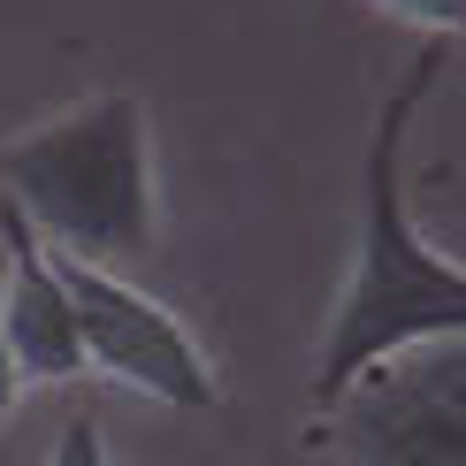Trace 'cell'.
I'll list each match as a JSON object with an SVG mask.
<instances>
[{
	"label": "cell",
	"mask_w": 466,
	"mask_h": 466,
	"mask_svg": "<svg viewBox=\"0 0 466 466\" xmlns=\"http://www.w3.org/2000/svg\"><path fill=\"white\" fill-rule=\"evenodd\" d=\"M443 69H451V38H429L420 62L375 107V130H367V153H360V245L314 344V390H306L314 420L382 352H405L420 337H466V268L443 260L405 215V138H413Z\"/></svg>",
	"instance_id": "1"
},
{
	"label": "cell",
	"mask_w": 466,
	"mask_h": 466,
	"mask_svg": "<svg viewBox=\"0 0 466 466\" xmlns=\"http://www.w3.org/2000/svg\"><path fill=\"white\" fill-rule=\"evenodd\" d=\"M0 199L46 245L76 260H153L161 252V168L138 92H92L54 123L0 146Z\"/></svg>",
	"instance_id": "2"
},
{
	"label": "cell",
	"mask_w": 466,
	"mask_h": 466,
	"mask_svg": "<svg viewBox=\"0 0 466 466\" xmlns=\"http://www.w3.org/2000/svg\"><path fill=\"white\" fill-rule=\"evenodd\" d=\"M314 436L344 466H466V337H420L360 367Z\"/></svg>",
	"instance_id": "3"
},
{
	"label": "cell",
	"mask_w": 466,
	"mask_h": 466,
	"mask_svg": "<svg viewBox=\"0 0 466 466\" xmlns=\"http://www.w3.org/2000/svg\"><path fill=\"white\" fill-rule=\"evenodd\" d=\"M54 268H62L69 306H76L85 375H107L123 390L153 398V405H177V413H215L222 405V375H215L207 344L191 337V321L177 306H161L153 290H138L123 268L76 260L62 245H54Z\"/></svg>",
	"instance_id": "4"
},
{
	"label": "cell",
	"mask_w": 466,
	"mask_h": 466,
	"mask_svg": "<svg viewBox=\"0 0 466 466\" xmlns=\"http://www.w3.org/2000/svg\"><path fill=\"white\" fill-rule=\"evenodd\" d=\"M0 344L24 390H62L85 375V337H76V306L54 268V245L8 199H0Z\"/></svg>",
	"instance_id": "5"
},
{
	"label": "cell",
	"mask_w": 466,
	"mask_h": 466,
	"mask_svg": "<svg viewBox=\"0 0 466 466\" xmlns=\"http://www.w3.org/2000/svg\"><path fill=\"white\" fill-rule=\"evenodd\" d=\"M375 8L429 31V38H466V0H375Z\"/></svg>",
	"instance_id": "6"
},
{
	"label": "cell",
	"mask_w": 466,
	"mask_h": 466,
	"mask_svg": "<svg viewBox=\"0 0 466 466\" xmlns=\"http://www.w3.org/2000/svg\"><path fill=\"white\" fill-rule=\"evenodd\" d=\"M46 466H107V443H100V420L92 413H76L62 436H54V451H46Z\"/></svg>",
	"instance_id": "7"
},
{
	"label": "cell",
	"mask_w": 466,
	"mask_h": 466,
	"mask_svg": "<svg viewBox=\"0 0 466 466\" xmlns=\"http://www.w3.org/2000/svg\"><path fill=\"white\" fill-rule=\"evenodd\" d=\"M24 405V375H15V360H8V344H0V429H8V413Z\"/></svg>",
	"instance_id": "8"
}]
</instances>
